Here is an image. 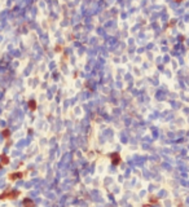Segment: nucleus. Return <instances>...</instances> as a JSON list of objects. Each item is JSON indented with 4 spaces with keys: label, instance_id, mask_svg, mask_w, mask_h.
<instances>
[{
    "label": "nucleus",
    "instance_id": "obj_10",
    "mask_svg": "<svg viewBox=\"0 0 189 207\" xmlns=\"http://www.w3.org/2000/svg\"><path fill=\"white\" fill-rule=\"evenodd\" d=\"M1 166H3V164H0V168H1Z\"/></svg>",
    "mask_w": 189,
    "mask_h": 207
},
{
    "label": "nucleus",
    "instance_id": "obj_5",
    "mask_svg": "<svg viewBox=\"0 0 189 207\" xmlns=\"http://www.w3.org/2000/svg\"><path fill=\"white\" fill-rule=\"evenodd\" d=\"M23 206L25 207H34V202L31 199H29V198H26V199H23Z\"/></svg>",
    "mask_w": 189,
    "mask_h": 207
},
{
    "label": "nucleus",
    "instance_id": "obj_1",
    "mask_svg": "<svg viewBox=\"0 0 189 207\" xmlns=\"http://www.w3.org/2000/svg\"><path fill=\"white\" fill-rule=\"evenodd\" d=\"M20 195V192H5L4 194H0V199H5V198H9V199H14Z\"/></svg>",
    "mask_w": 189,
    "mask_h": 207
},
{
    "label": "nucleus",
    "instance_id": "obj_4",
    "mask_svg": "<svg viewBox=\"0 0 189 207\" xmlns=\"http://www.w3.org/2000/svg\"><path fill=\"white\" fill-rule=\"evenodd\" d=\"M29 107L31 111H34V110H36V101L35 100H30L29 101Z\"/></svg>",
    "mask_w": 189,
    "mask_h": 207
},
{
    "label": "nucleus",
    "instance_id": "obj_8",
    "mask_svg": "<svg viewBox=\"0 0 189 207\" xmlns=\"http://www.w3.org/2000/svg\"><path fill=\"white\" fill-rule=\"evenodd\" d=\"M150 202L155 203V202H158V199H157V198H154V197H152V198H150Z\"/></svg>",
    "mask_w": 189,
    "mask_h": 207
},
{
    "label": "nucleus",
    "instance_id": "obj_2",
    "mask_svg": "<svg viewBox=\"0 0 189 207\" xmlns=\"http://www.w3.org/2000/svg\"><path fill=\"white\" fill-rule=\"evenodd\" d=\"M110 158H111V163L113 164H115V166H118L120 163V155L118 153H113V154H110Z\"/></svg>",
    "mask_w": 189,
    "mask_h": 207
},
{
    "label": "nucleus",
    "instance_id": "obj_3",
    "mask_svg": "<svg viewBox=\"0 0 189 207\" xmlns=\"http://www.w3.org/2000/svg\"><path fill=\"white\" fill-rule=\"evenodd\" d=\"M21 177H22V172H14V173H10L9 175L10 180H17V179H21Z\"/></svg>",
    "mask_w": 189,
    "mask_h": 207
},
{
    "label": "nucleus",
    "instance_id": "obj_7",
    "mask_svg": "<svg viewBox=\"0 0 189 207\" xmlns=\"http://www.w3.org/2000/svg\"><path fill=\"white\" fill-rule=\"evenodd\" d=\"M9 135H10V132H9V129L8 128H5L4 131H3V136L4 137H9Z\"/></svg>",
    "mask_w": 189,
    "mask_h": 207
},
{
    "label": "nucleus",
    "instance_id": "obj_9",
    "mask_svg": "<svg viewBox=\"0 0 189 207\" xmlns=\"http://www.w3.org/2000/svg\"><path fill=\"white\" fill-rule=\"evenodd\" d=\"M176 1H179V3H180V1H183V0H176Z\"/></svg>",
    "mask_w": 189,
    "mask_h": 207
},
{
    "label": "nucleus",
    "instance_id": "obj_6",
    "mask_svg": "<svg viewBox=\"0 0 189 207\" xmlns=\"http://www.w3.org/2000/svg\"><path fill=\"white\" fill-rule=\"evenodd\" d=\"M0 158H1V164H8V163H9V158H8L5 154H3Z\"/></svg>",
    "mask_w": 189,
    "mask_h": 207
}]
</instances>
